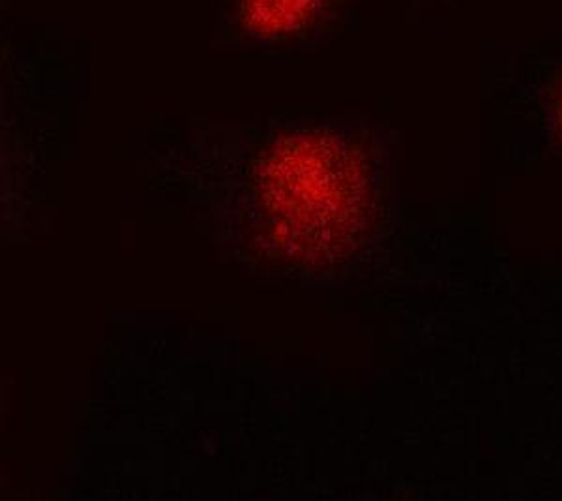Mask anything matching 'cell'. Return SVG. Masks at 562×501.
Returning <instances> with one entry per match:
<instances>
[{
	"label": "cell",
	"instance_id": "obj_1",
	"mask_svg": "<svg viewBox=\"0 0 562 501\" xmlns=\"http://www.w3.org/2000/svg\"><path fill=\"white\" fill-rule=\"evenodd\" d=\"M358 166L336 130L302 129L280 134L254 166V196L278 232L307 256H323L330 241L352 224L360 200Z\"/></svg>",
	"mask_w": 562,
	"mask_h": 501
},
{
	"label": "cell",
	"instance_id": "obj_2",
	"mask_svg": "<svg viewBox=\"0 0 562 501\" xmlns=\"http://www.w3.org/2000/svg\"><path fill=\"white\" fill-rule=\"evenodd\" d=\"M334 0H222V26L238 44L283 45L319 33Z\"/></svg>",
	"mask_w": 562,
	"mask_h": 501
}]
</instances>
